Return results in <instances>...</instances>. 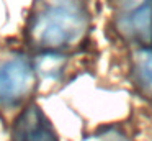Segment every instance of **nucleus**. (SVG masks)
I'll use <instances>...</instances> for the list:
<instances>
[{
    "instance_id": "obj_1",
    "label": "nucleus",
    "mask_w": 152,
    "mask_h": 141,
    "mask_svg": "<svg viewBox=\"0 0 152 141\" xmlns=\"http://www.w3.org/2000/svg\"><path fill=\"white\" fill-rule=\"evenodd\" d=\"M88 13L80 0H39L26 28L28 43L39 51L57 52L83 41Z\"/></svg>"
},
{
    "instance_id": "obj_2",
    "label": "nucleus",
    "mask_w": 152,
    "mask_h": 141,
    "mask_svg": "<svg viewBox=\"0 0 152 141\" xmlns=\"http://www.w3.org/2000/svg\"><path fill=\"white\" fill-rule=\"evenodd\" d=\"M113 20L126 41L152 49V0H113Z\"/></svg>"
},
{
    "instance_id": "obj_4",
    "label": "nucleus",
    "mask_w": 152,
    "mask_h": 141,
    "mask_svg": "<svg viewBox=\"0 0 152 141\" xmlns=\"http://www.w3.org/2000/svg\"><path fill=\"white\" fill-rule=\"evenodd\" d=\"M12 141H59L38 105L26 107L13 125Z\"/></svg>"
},
{
    "instance_id": "obj_5",
    "label": "nucleus",
    "mask_w": 152,
    "mask_h": 141,
    "mask_svg": "<svg viewBox=\"0 0 152 141\" xmlns=\"http://www.w3.org/2000/svg\"><path fill=\"white\" fill-rule=\"evenodd\" d=\"M134 66L139 82L152 97V49H141L136 54Z\"/></svg>"
},
{
    "instance_id": "obj_3",
    "label": "nucleus",
    "mask_w": 152,
    "mask_h": 141,
    "mask_svg": "<svg viewBox=\"0 0 152 141\" xmlns=\"http://www.w3.org/2000/svg\"><path fill=\"white\" fill-rule=\"evenodd\" d=\"M34 85V69L23 54L0 58V105L12 107L21 102Z\"/></svg>"
}]
</instances>
